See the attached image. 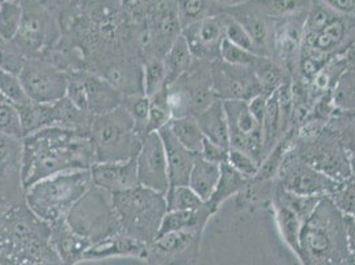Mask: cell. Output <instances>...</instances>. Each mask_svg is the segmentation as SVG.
I'll use <instances>...</instances> for the list:
<instances>
[{"instance_id":"obj_1","label":"cell","mask_w":355,"mask_h":265,"mask_svg":"<svg viewBox=\"0 0 355 265\" xmlns=\"http://www.w3.org/2000/svg\"><path fill=\"white\" fill-rule=\"evenodd\" d=\"M94 163V148L89 132L52 126L23 138L24 190L45 178L88 170Z\"/></svg>"},{"instance_id":"obj_2","label":"cell","mask_w":355,"mask_h":265,"mask_svg":"<svg viewBox=\"0 0 355 265\" xmlns=\"http://www.w3.org/2000/svg\"><path fill=\"white\" fill-rule=\"evenodd\" d=\"M0 265H64L51 244V225L26 202L0 212Z\"/></svg>"},{"instance_id":"obj_3","label":"cell","mask_w":355,"mask_h":265,"mask_svg":"<svg viewBox=\"0 0 355 265\" xmlns=\"http://www.w3.org/2000/svg\"><path fill=\"white\" fill-rule=\"evenodd\" d=\"M300 260L304 265H355L347 247L343 214L324 196L300 232Z\"/></svg>"},{"instance_id":"obj_4","label":"cell","mask_w":355,"mask_h":265,"mask_svg":"<svg viewBox=\"0 0 355 265\" xmlns=\"http://www.w3.org/2000/svg\"><path fill=\"white\" fill-rule=\"evenodd\" d=\"M93 186L90 169L74 170L45 178L26 189L24 199L31 211L46 224L64 221L72 207Z\"/></svg>"},{"instance_id":"obj_5","label":"cell","mask_w":355,"mask_h":265,"mask_svg":"<svg viewBox=\"0 0 355 265\" xmlns=\"http://www.w3.org/2000/svg\"><path fill=\"white\" fill-rule=\"evenodd\" d=\"M113 203L123 234L146 246L154 241L167 212L164 194L138 186L113 194Z\"/></svg>"},{"instance_id":"obj_6","label":"cell","mask_w":355,"mask_h":265,"mask_svg":"<svg viewBox=\"0 0 355 265\" xmlns=\"http://www.w3.org/2000/svg\"><path fill=\"white\" fill-rule=\"evenodd\" d=\"M96 163L121 162L135 158L144 137L135 122L121 105L117 109L96 116L90 128Z\"/></svg>"},{"instance_id":"obj_7","label":"cell","mask_w":355,"mask_h":265,"mask_svg":"<svg viewBox=\"0 0 355 265\" xmlns=\"http://www.w3.org/2000/svg\"><path fill=\"white\" fill-rule=\"evenodd\" d=\"M65 221L77 235L84 237L92 246L122 232L113 203V194L94 185L72 207Z\"/></svg>"},{"instance_id":"obj_8","label":"cell","mask_w":355,"mask_h":265,"mask_svg":"<svg viewBox=\"0 0 355 265\" xmlns=\"http://www.w3.org/2000/svg\"><path fill=\"white\" fill-rule=\"evenodd\" d=\"M167 100L173 118L196 117L215 103L211 62L195 59L191 68L167 87Z\"/></svg>"},{"instance_id":"obj_9","label":"cell","mask_w":355,"mask_h":265,"mask_svg":"<svg viewBox=\"0 0 355 265\" xmlns=\"http://www.w3.org/2000/svg\"><path fill=\"white\" fill-rule=\"evenodd\" d=\"M67 97L77 108L96 117L117 109L125 94L100 74L88 69H74L69 72Z\"/></svg>"},{"instance_id":"obj_10","label":"cell","mask_w":355,"mask_h":265,"mask_svg":"<svg viewBox=\"0 0 355 265\" xmlns=\"http://www.w3.org/2000/svg\"><path fill=\"white\" fill-rule=\"evenodd\" d=\"M21 85L31 101L58 103L67 97L69 72L43 58L27 59L19 74Z\"/></svg>"},{"instance_id":"obj_11","label":"cell","mask_w":355,"mask_h":265,"mask_svg":"<svg viewBox=\"0 0 355 265\" xmlns=\"http://www.w3.org/2000/svg\"><path fill=\"white\" fill-rule=\"evenodd\" d=\"M182 35L177 0H161L146 16V30L142 36V60L164 58L170 46Z\"/></svg>"},{"instance_id":"obj_12","label":"cell","mask_w":355,"mask_h":265,"mask_svg":"<svg viewBox=\"0 0 355 265\" xmlns=\"http://www.w3.org/2000/svg\"><path fill=\"white\" fill-rule=\"evenodd\" d=\"M279 177L284 190L304 196H330L342 185L305 162L298 154L285 155Z\"/></svg>"},{"instance_id":"obj_13","label":"cell","mask_w":355,"mask_h":265,"mask_svg":"<svg viewBox=\"0 0 355 265\" xmlns=\"http://www.w3.org/2000/svg\"><path fill=\"white\" fill-rule=\"evenodd\" d=\"M23 138L0 134V212L26 202Z\"/></svg>"},{"instance_id":"obj_14","label":"cell","mask_w":355,"mask_h":265,"mask_svg":"<svg viewBox=\"0 0 355 265\" xmlns=\"http://www.w3.org/2000/svg\"><path fill=\"white\" fill-rule=\"evenodd\" d=\"M203 230H183L158 235L146 247L144 259L151 265H190L199 255Z\"/></svg>"},{"instance_id":"obj_15","label":"cell","mask_w":355,"mask_h":265,"mask_svg":"<svg viewBox=\"0 0 355 265\" xmlns=\"http://www.w3.org/2000/svg\"><path fill=\"white\" fill-rule=\"evenodd\" d=\"M23 23L14 43L28 59L43 58L59 39L58 27L44 8L39 6L30 7V3L28 7L23 4Z\"/></svg>"},{"instance_id":"obj_16","label":"cell","mask_w":355,"mask_h":265,"mask_svg":"<svg viewBox=\"0 0 355 265\" xmlns=\"http://www.w3.org/2000/svg\"><path fill=\"white\" fill-rule=\"evenodd\" d=\"M211 74L215 96L220 101H250L263 93L261 84L252 68L216 60L211 62Z\"/></svg>"},{"instance_id":"obj_17","label":"cell","mask_w":355,"mask_h":265,"mask_svg":"<svg viewBox=\"0 0 355 265\" xmlns=\"http://www.w3.org/2000/svg\"><path fill=\"white\" fill-rule=\"evenodd\" d=\"M230 128L231 148L241 150L261 164L263 153V126L252 116L248 101H223Z\"/></svg>"},{"instance_id":"obj_18","label":"cell","mask_w":355,"mask_h":265,"mask_svg":"<svg viewBox=\"0 0 355 265\" xmlns=\"http://www.w3.org/2000/svg\"><path fill=\"white\" fill-rule=\"evenodd\" d=\"M308 12L272 20L269 58L284 71H292L304 45V27Z\"/></svg>"},{"instance_id":"obj_19","label":"cell","mask_w":355,"mask_h":265,"mask_svg":"<svg viewBox=\"0 0 355 265\" xmlns=\"http://www.w3.org/2000/svg\"><path fill=\"white\" fill-rule=\"evenodd\" d=\"M137 173L141 186L161 194L168 190L167 160L159 132H148L144 137L137 155Z\"/></svg>"},{"instance_id":"obj_20","label":"cell","mask_w":355,"mask_h":265,"mask_svg":"<svg viewBox=\"0 0 355 265\" xmlns=\"http://www.w3.org/2000/svg\"><path fill=\"white\" fill-rule=\"evenodd\" d=\"M182 35L195 59L208 62L220 60V46L225 39L223 14L193 23L183 28Z\"/></svg>"},{"instance_id":"obj_21","label":"cell","mask_w":355,"mask_h":265,"mask_svg":"<svg viewBox=\"0 0 355 265\" xmlns=\"http://www.w3.org/2000/svg\"><path fill=\"white\" fill-rule=\"evenodd\" d=\"M298 155L314 169L340 183L346 182L350 177V164L346 154L340 148V142L331 137L321 138L317 144L314 142Z\"/></svg>"},{"instance_id":"obj_22","label":"cell","mask_w":355,"mask_h":265,"mask_svg":"<svg viewBox=\"0 0 355 265\" xmlns=\"http://www.w3.org/2000/svg\"><path fill=\"white\" fill-rule=\"evenodd\" d=\"M93 185L110 194L128 191L139 185L137 157L121 162L94 163L90 167Z\"/></svg>"},{"instance_id":"obj_23","label":"cell","mask_w":355,"mask_h":265,"mask_svg":"<svg viewBox=\"0 0 355 265\" xmlns=\"http://www.w3.org/2000/svg\"><path fill=\"white\" fill-rule=\"evenodd\" d=\"M162 138L166 160H167V171L168 182L171 186H189V179L193 170V162L198 154H193L190 150L184 148L170 128L166 125L161 130H158Z\"/></svg>"},{"instance_id":"obj_24","label":"cell","mask_w":355,"mask_h":265,"mask_svg":"<svg viewBox=\"0 0 355 265\" xmlns=\"http://www.w3.org/2000/svg\"><path fill=\"white\" fill-rule=\"evenodd\" d=\"M224 12L232 16L248 32L253 43L259 48L261 56L269 58L272 19H268L260 11H257L250 3V0L236 7L225 8Z\"/></svg>"},{"instance_id":"obj_25","label":"cell","mask_w":355,"mask_h":265,"mask_svg":"<svg viewBox=\"0 0 355 265\" xmlns=\"http://www.w3.org/2000/svg\"><path fill=\"white\" fill-rule=\"evenodd\" d=\"M51 244L64 265H72L85 259L87 252L92 247L84 237L74 232L65 219L51 225Z\"/></svg>"},{"instance_id":"obj_26","label":"cell","mask_w":355,"mask_h":265,"mask_svg":"<svg viewBox=\"0 0 355 265\" xmlns=\"http://www.w3.org/2000/svg\"><path fill=\"white\" fill-rule=\"evenodd\" d=\"M195 118L199 123V128L203 132L205 138H207L222 148H231L228 119H227L223 101L216 100Z\"/></svg>"},{"instance_id":"obj_27","label":"cell","mask_w":355,"mask_h":265,"mask_svg":"<svg viewBox=\"0 0 355 265\" xmlns=\"http://www.w3.org/2000/svg\"><path fill=\"white\" fill-rule=\"evenodd\" d=\"M349 32V20L347 16H338L333 20L324 30L304 37V46L309 48L311 51L321 53L325 56L326 53L334 52L340 48L346 40Z\"/></svg>"},{"instance_id":"obj_28","label":"cell","mask_w":355,"mask_h":265,"mask_svg":"<svg viewBox=\"0 0 355 265\" xmlns=\"http://www.w3.org/2000/svg\"><path fill=\"white\" fill-rule=\"evenodd\" d=\"M220 173L222 164L208 162L198 154L189 179V186L205 203H207L218 186Z\"/></svg>"},{"instance_id":"obj_29","label":"cell","mask_w":355,"mask_h":265,"mask_svg":"<svg viewBox=\"0 0 355 265\" xmlns=\"http://www.w3.org/2000/svg\"><path fill=\"white\" fill-rule=\"evenodd\" d=\"M211 215L212 212L207 205L198 210L167 211L163 216L158 235L183 230H205V225Z\"/></svg>"},{"instance_id":"obj_30","label":"cell","mask_w":355,"mask_h":265,"mask_svg":"<svg viewBox=\"0 0 355 265\" xmlns=\"http://www.w3.org/2000/svg\"><path fill=\"white\" fill-rule=\"evenodd\" d=\"M193 61L195 58L187 45V42L183 37V35H180L163 58L166 71V85H171L180 76L186 74L191 68Z\"/></svg>"},{"instance_id":"obj_31","label":"cell","mask_w":355,"mask_h":265,"mask_svg":"<svg viewBox=\"0 0 355 265\" xmlns=\"http://www.w3.org/2000/svg\"><path fill=\"white\" fill-rule=\"evenodd\" d=\"M248 182H250L248 178L239 174L236 170L232 169L228 163H223L222 173H220L218 186L212 194L211 199L206 203L208 208L211 210V212L215 214L218 208L222 206L227 199H230L234 195H239L248 185Z\"/></svg>"},{"instance_id":"obj_32","label":"cell","mask_w":355,"mask_h":265,"mask_svg":"<svg viewBox=\"0 0 355 265\" xmlns=\"http://www.w3.org/2000/svg\"><path fill=\"white\" fill-rule=\"evenodd\" d=\"M177 7L182 30L208 17L222 15L225 11L215 0H177Z\"/></svg>"},{"instance_id":"obj_33","label":"cell","mask_w":355,"mask_h":265,"mask_svg":"<svg viewBox=\"0 0 355 265\" xmlns=\"http://www.w3.org/2000/svg\"><path fill=\"white\" fill-rule=\"evenodd\" d=\"M252 6L268 19H285L309 11L313 0H250Z\"/></svg>"},{"instance_id":"obj_34","label":"cell","mask_w":355,"mask_h":265,"mask_svg":"<svg viewBox=\"0 0 355 265\" xmlns=\"http://www.w3.org/2000/svg\"><path fill=\"white\" fill-rule=\"evenodd\" d=\"M167 126L184 148L190 150L193 154L200 153L205 142V135L199 128L196 118L191 116L173 118L167 123Z\"/></svg>"},{"instance_id":"obj_35","label":"cell","mask_w":355,"mask_h":265,"mask_svg":"<svg viewBox=\"0 0 355 265\" xmlns=\"http://www.w3.org/2000/svg\"><path fill=\"white\" fill-rule=\"evenodd\" d=\"M275 210H276V216L279 221V227L282 231V236L285 239V241L291 246V248L296 252L298 255L300 250V232H301V227H302V221L297 216L296 214L282 205L280 200H277L276 198L272 199Z\"/></svg>"},{"instance_id":"obj_36","label":"cell","mask_w":355,"mask_h":265,"mask_svg":"<svg viewBox=\"0 0 355 265\" xmlns=\"http://www.w3.org/2000/svg\"><path fill=\"white\" fill-rule=\"evenodd\" d=\"M24 16L23 1L0 3V39L3 42L15 40Z\"/></svg>"},{"instance_id":"obj_37","label":"cell","mask_w":355,"mask_h":265,"mask_svg":"<svg viewBox=\"0 0 355 265\" xmlns=\"http://www.w3.org/2000/svg\"><path fill=\"white\" fill-rule=\"evenodd\" d=\"M252 69L254 71L261 84L263 93H266L268 96H270L275 90H277L285 83V71L270 58H266V56L259 58Z\"/></svg>"},{"instance_id":"obj_38","label":"cell","mask_w":355,"mask_h":265,"mask_svg":"<svg viewBox=\"0 0 355 265\" xmlns=\"http://www.w3.org/2000/svg\"><path fill=\"white\" fill-rule=\"evenodd\" d=\"M144 65V92L148 97H153L166 88V71L162 58H146L142 60Z\"/></svg>"},{"instance_id":"obj_39","label":"cell","mask_w":355,"mask_h":265,"mask_svg":"<svg viewBox=\"0 0 355 265\" xmlns=\"http://www.w3.org/2000/svg\"><path fill=\"white\" fill-rule=\"evenodd\" d=\"M167 211L179 210H198L206 203L193 192L190 186H171L164 194Z\"/></svg>"},{"instance_id":"obj_40","label":"cell","mask_w":355,"mask_h":265,"mask_svg":"<svg viewBox=\"0 0 355 265\" xmlns=\"http://www.w3.org/2000/svg\"><path fill=\"white\" fill-rule=\"evenodd\" d=\"M173 119L167 100V87L150 99L148 132H158Z\"/></svg>"},{"instance_id":"obj_41","label":"cell","mask_w":355,"mask_h":265,"mask_svg":"<svg viewBox=\"0 0 355 265\" xmlns=\"http://www.w3.org/2000/svg\"><path fill=\"white\" fill-rule=\"evenodd\" d=\"M135 122L138 132L145 137L148 134V113H150V97L146 94H130L125 96L121 103Z\"/></svg>"},{"instance_id":"obj_42","label":"cell","mask_w":355,"mask_h":265,"mask_svg":"<svg viewBox=\"0 0 355 265\" xmlns=\"http://www.w3.org/2000/svg\"><path fill=\"white\" fill-rule=\"evenodd\" d=\"M0 93L7 101L15 105L16 108H20L31 101L30 97L27 96L26 90L21 85L19 76L7 72L1 68H0Z\"/></svg>"},{"instance_id":"obj_43","label":"cell","mask_w":355,"mask_h":265,"mask_svg":"<svg viewBox=\"0 0 355 265\" xmlns=\"http://www.w3.org/2000/svg\"><path fill=\"white\" fill-rule=\"evenodd\" d=\"M223 23H224V35L225 39L228 42H231L232 44L237 45L243 49H247L254 55L261 56L259 48L253 43L251 36L248 35V32L241 27L240 23H237L236 20L232 16L228 14H223Z\"/></svg>"},{"instance_id":"obj_44","label":"cell","mask_w":355,"mask_h":265,"mask_svg":"<svg viewBox=\"0 0 355 265\" xmlns=\"http://www.w3.org/2000/svg\"><path fill=\"white\" fill-rule=\"evenodd\" d=\"M0 134L24 138L19 110L6 99H0Z\"/></svg>"},{"instance_id":"obj_45","label":"cell","mask_w":355,"mask_h":265,"mask_svg":"<svg viewBox=\"0 0 355 265\" xmlns=\"http://www.w3.org/2000/svg\"><path fill=\"white\" fill-rule=\"evenodd\" d=\"M27 59L28 58L14 42H0V68L1 69L19 76Z\"/></svg>"},{"instance_id":"obj_46","label":"cell","mask_w":355,"mask_h":265,"mask_svg":"<svg viewBox=\"0 0 355 265\" xmlns=\"http://www.w3.org/2000/svg\"><path fill=\"white\" fill-rule=\"evenodd\" d=\"M259 58H261V56L254 55L247 49H243L237 45L232 44L227 39L223 40V44L220 46V60L227 64L236 65V67L253 68Z\"/></svg>"},{"instance_id":"obj_47","label":"cell","mask_w":355,"mask_h":265,"mask_svg":"<svg viewBox=\"0 0 355 265\" xmlns=\"http://www.w3.org/2000/svg\"><path fill=\"white\" fill-rule=\"evenodd\" d=\"M227 163L232 169H235L239 174L248 178V179L256 177L259 173V169H260V163L257 162L250 154L234 148H228Z\"/></svg>"},{"instance_id":"obj_48","label":"cell","mask_w":355,"mask_h":265,"mask_svg":"<svg viewBox=\"0 0 355 265\" xmlns=\"http://www.w3.org/2000/svg\"><path fill=\"white\" fill-rule=\"evenodd\" d=\"M330 199L343 215L355 218V180L343 182L340 189L330 195Z\"/></svg>"},{"instance_id":"obj_49","label":"cell","mask_w":355,"mask_h":265,"mask_svg":"<svg viewBox=\"0 0 355 265\" xmlns=\"http://www.w3.org/2000/svg\"><path fill=\"white\" fill-rule=\"evenodd\" d=\"M199 155L208 162L223 164V163L227 162L228 148H222L207 138H205V142H203V146H202Z\"/></svg>"},{"instance_id":"obj_50","label":"cell","mask_w":355,"mask_h":265,"mask_svg":"<svg viewBox=\"0 0 355 265\" xmlns=\"http://www.w3.org/2000/svg\"><path fill=\"white\" fill-rule=\"evenodd\" d=\"M159 1L161 0H121V6L129 15L148 16Z\"/></svg>"},{"instance_id":"obj_51","label":"cell","mask_w":355,"mask_h":265,"mask_svg":"<svg viewBox=\"0 0 355 265\" xmlns=\"http://www.w3.org/2000/svg\"><path fill=\"white\" fill-rule=\"evenodd\" d=\"M268 99H269L268 94L260 93V94L254 96L253 99L248 101V108H250L252 116L256 118L261 125H263V121H264V117H266Z\"/></svg>"},{"instance_id":"obj_52","label":"cell","mask_w":355,"mask_h":265,"mask_svg":"<svg viewBox=\"0 0 355 265\" xmlns=\"http://www.w3.org/2000/svg\"><path fill=\"white\" fill-rule=\"evenodd\" d=\"M343 224H345V234L347 240V247L355 256V218L343 215Z\"/></svg>"},{"instance_id":"obj_53","label":"cell","mask_w":355,"mask_h":265,"mask_svg":"<svg viewBox=\"0 0 355 265\" xmlns=\"http://www.w3.org/2000/svg\"><path fill=\"white\" fill-rule=\"evenodd\" d=\"M216 3H219L224 8H231V7H236L240 4L247 3L248 0H215Z\"/></svg>"},{"instance_id":"obj_54","label":"cell","mask_w":355,"mask_h":265,"mask_svg":"<svg viewBox=\"0 0 355 265\" xmlns=\"http://www.w3.org/2000/svg\"><path fill=\"white\" fill-rule=\"evenodd\" d=\"M3 1H23V0H0V3H3Z\"/></svg>"},{"instance_id":"obj_55","label":"cell","mask_w":355,"mask_h":265,"mask_svg":"<svg viewBox=\"0 0 355 265\" xmlns=\"http://www.w3.org/2000/svg\"><path fill=\"white\" fill-rule=\"evenodd\" d=\"M0 42H3V40H1V39H0Z\"/></svg>"}]
</instances>
